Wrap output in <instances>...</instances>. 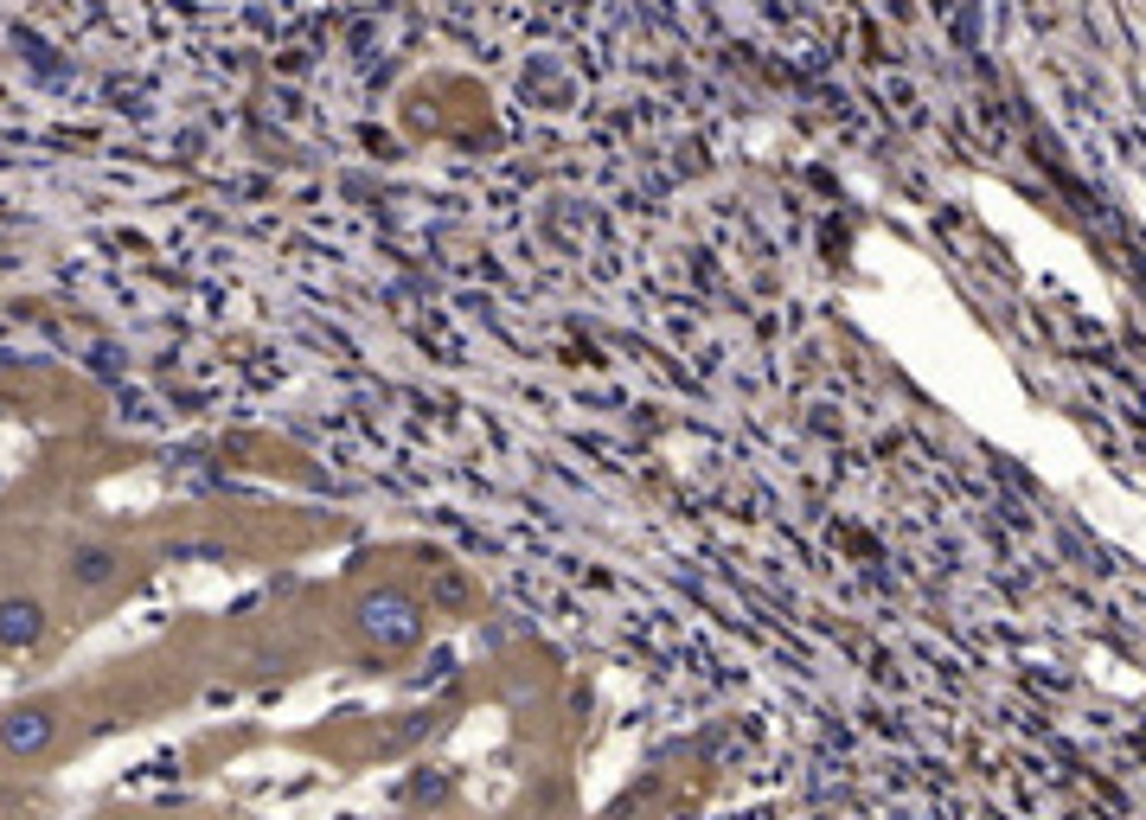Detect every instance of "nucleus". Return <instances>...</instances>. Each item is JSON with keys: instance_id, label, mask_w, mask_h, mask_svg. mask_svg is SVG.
Wrapping results in <instances>:
<instances>
[{"instance_id": "obj_1", "label": "nucleus", "mask_w": 1146, "mask_h": 820, "mask_svg": "<svg viewBox=\"0 0 1146 820\" xmlns=\"http://www.w3.org/2000/svg\"><path fill=\"white\" fill-rule=\"evenodd\" d=\"M359 628L379 641V647H404V641L423 635V615H417V603H410V596H398V589H379V596H365V603H359Z\"/></svg>"}, {"instance_id": "obj_2", "label": "nucleus", "mask_w": 1146, "mask_h": 820, "mask_svg": "<svg viewBox=\"0 0 1146 820\" xmlns=\"http://www.w3.org/2000/svg\"><path fill=\"white\" fill-rule=\"evenodd\" d=\"M51 738H58V712L51 705H13L0 718V750L7 756H39V750H51Z\"/></svg>"}, {"instance_id": "obj_3", "label": "nucleus", "mask_w": 1146, "mask_h": 820, "mask_svg": "<svg viewBox=\"0 0 1146 820\" xmlns=\"http://www.w3.org/2000/svg\"><path fill=\"white\" fill-rule=\"evenodd\" d=\"M39 635H46V609L32 596H7L0 603V647H32Z\"/></svg>"}, {"instance_id": "obj_4", "label": "nucleus", "mask_w": 1146, "mask_h": 820, "mask_svg": "<svg viewBox=\"0 0 1146 820\" xmlns=\"http://www.w3.org/2000/svg\"><path fill=\"white\" fill-rule=\"evenodd\" d=\"M123 570V558H116V545H77L71 558H65V577H71L77 589H102L109 577Z\"/></svg>"}]
</instances>
